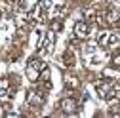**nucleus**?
I'll return each instance as SVG.
<instances>
[{"mask_svg":"<svg viewBox=\"0 0 120 118\" xmlns=\"http://www.w3.org/2000/svg\"><path fill=\"white\" fill-rule=\"evenodd\" d=\"M111 114H114V116H120V107H118V111H114V112H111Z\"/></svg>","mask_w":120,"mask_h":118,"instance_id":"a211bd4d","label":"nucleus"},{"mask_svg":"<svg viewBox=\"0 0 120 118\" xmlns=\"http://www.w3.org/2000/svg\"><path fill=\"white\" fill-rule=\"evenodd\" d=\"M6 116H10V118H17V116H21L17 111H10V112H6Z\"/></svg>","mask_w":120,"mask_h":118,"instance_id":"dca6fc26","label":"nucleus"},{"mask_svg":"<svg viewBox=\"0 0 120 118\" xmlns=\"http://www.w3.org/2000/svg\"><path fill=\"white\" fill-rule=\"evenodd\" d=\"M74 36H76L78 40H84L90 36V27L86 21H78L76 25H74Z\"/></svg>","mask_w":120,"mask_h":118,"instance_id":"423d86ee","label":"nucleus"},{"mask_svg":"<svg viewBox=\"0 0 120 118\" xmlns=\"http://www.w3.org/2000/svg\"><path fill=\"white\" fill-rule=\"evenodd\" d=\"M44 101H46V95H44V92H40V90H31L27 93V105L29 107L38 109V107L44 105Z\"/></svg>","mask_w":120,"mask_h":118,"instance_id":"39448f33","label":"nucleus"},{"mask_svg":"<svg viewBox=\"0 0 120 118\" xmlns=\"http://www.w3.org/2000/svg\"><path fill=\"white\" fill-rule=\"evenodd\" d=\"M61 109H63V112H67V114H74L76 109H78V103L74 101L72 97H65V99H61Z\"/></svg>","mask_w":120,"mask_h":118,"instance_id":"0eeeda50","label":"nucleus"},{"mask_svg":"<svg viewBox=\"0 0 120 118\" xmlns=\"http://www.w3.org/2000/svg\"><path fill=\"white\" fill-rule=\"evenodd\" d=\"M103 17H105V23H109V25H116L120 21V11L116 10H107L103 13Z\"/></svg>","mask_w":120,"mask_h":118,"instance_id":"1a4fd4ad","label":"nucleus"},{"mask_svg":"<svg viewBox=\"0 0 120 118\" xmlns=\"http://www.w3.org/2000/svg\"><path fill=\"white\" fill-rule=\"evenodd\" d=\"M48 65L42 61V59H38V57H33L31 61H29V65H27V76H29V80L31 82H38L40 80V72L46 69Z\"/></svg>","mask_w":120,"mask_h":118,"instance_id":"f03ea898","label":"nucleus"},{"mask_svg":"<svg viewBox=\"0 0 120 118\" xmlns=\"http://www.w3.org/2000/svg\"><path fill=\"white\" fill-rule=\"evenodd\" d=\"M97 44L107 50H118L120 48V33H101L97 38Z\"/></svg>","mask_w":120,"mask_h":118,"instance_id":"f257e3e1","label":"nucleus"},{"mask_svg":"<svg viewBox=\"0 0 120 118\" xmlns=\"http://www.w3.org/2000/svg\"><path fill=\"white\" fill-rule=\"evenodd\" d=\"M53 31H48L46 34H44V38L40 40V44H38V55L40 57H46V55H50L52 52H53Z\"/></svg>","mask_w":120,"mask_h":118,"instance_id":"20e7f679","label":"nucleus"},{"mask_svg":"<svg viewBox=\"0 0 120 118\" xmlns=\"http://www.w3.org/2000/svg\"><path fill=\"white\" fill-rule=\"evenodd\" d=\"M63 65H67V67H72L74 65V55H72V50H69V52H65V55H63Z\"/></svg>","mask_w":120,"mask_h":118,"instance_id":"4468645a","label":"nucleus"},{"mask_svg":"<svg viewBox=\"0 0 120 118\" xmlns=\"http://www.w3.org/2000/svg\"><path fill=\"white\" fill-rule=\"evenodd\" d=\"M11 8H13V2H11V0H0V15L10 13Z\"/></svg>","mask_w":120,"mask_h":118,"instance_id":"9b49d317","label":"nucleus"},{"mask_svg":"<svg viewBox=\"0 0 120 118\" xmlns=\"http://www.w3.org/2000/svg\"><path fill=\"white\" fill-rule=\"evenodd\" d=\"M13 90H11V86H10V82L8 80H0V101H8V99H11V93Z\"/></svg>","mask_w":120,"mask_h":118,"instance_id":"6e6552de","label":"nucleus"},{"mask_svg":"<svg viewBox=\"0 0 120 118\" xmlns=\"http://www.w3.org/2000/svg\"><path fill=\"white\" fill-rule=\"evenodd\" d=\"M40 6H42L44 10H52V8L55 6V0H40Z\"/></svg>","mask_w":120,"mask_h":118,"instance_id":"2eb2a0df","label":"nucleus"},{"mask_svg":"<svg viewBox=\"0 0 120 118\" xmlns=\"http://www.w3.org/2000/svg\"><path fill=\"white\" fill-rule=\"evenodd\" d=\"M65 84L71 86V88H74V90L80 88V80H78L76 76H72V74H67V76H65Z\"/></svg>","mask_w":120,"mask_h":118,"instance_id":"f8f14e48","label":"nucleus"},{"mask_svg":"<svg viewBox=\"0 0 120 118\" xmlns=\"http://www.w3.org/2000/svg\"><path fill=\"white\" fill-rule=\"evenodd\" d=\"M95 92L101 99H114V84L111 80H101V82H95Z\"/></svg>","mask_w":120,"mask_h":118,"instance_id":"7ed1b4c3","label":"nucleus"},{"mask_svg":"<svg viewBox=\"0 0 120 118\" xmlns=\"http://www.w3.org/2000/svg\"><path fill=\"white\" fill-rule=\"evenodd\" d=\"M112 61H114V65H118V67H120V52H118V53L112 57Z\"/></svg>","mask_w":120,"mask_h":118,"instance_id":"f3484780","label":"nucleus"},{"mask_svg":"<svg viewBox=\"0 0 120 118\" xmlns=\"http://www.w3.org/2000/svg\"><path fill=\"white\" fill-rule=\"evenodd\" d=\"M42 10H44V8H42L40 4H38V6H34V8L31 10V13L27 15V17H29V21H34V23H42V21H44V17H42Z\"/></svg>","mask_w":120,"mask_h":118,"instance_id":"9d476101","label":"nucleus"},{"mask_svg":"<svg viewBox=\"0 0 120 118\" xmlns=\"http://www.w3.org/2000/svg\"><path fill=\"white\" fill-rule=\"evenodd\" d=\"M103 76H105V78L118 80V78H120V70H116V69H105V70H103Z\"/></svg>","mask_w":120,"mask_h":118,"instance_id":"ddd939ff","label":"nucleus"}]
</instances>
